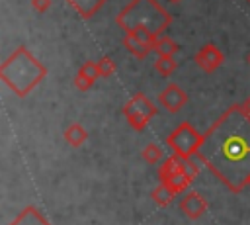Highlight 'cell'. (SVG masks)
Wrapping results in <instances>:
<instances>
[{
	"label": "cell",
	"mask_w": 250,
	"mask_h": 225,
	"mask_svg": "<svg viewBox=\"0 0 250 225\" xmlns=\"http://www.w3.org/2000/svg\"><path fill=\"white\" fill-rule=\"evenodd\" d=\"M195 157L230 192L238 194L246 188L250 176V115L240 104L230 106L207 129Z\"/></svg>",
	"instance_id": "obj_1"
},
{
	"label": "cell",
	"mask_w": 250,
	"mask_h": 225,
	"mask_svg": "<svg viewBox=\"0 0 250 225\" xmlns=\"http://www.w3.org/2000/svg\"><path fill=\"white\" fill-rule=\"evenodd\" d=\"M45 76V65L39 63L23 45H20L0 67V78L18 98H25Z\"/></svg>",
	"instance_id": "obj_2"
},
{
	"label": "cell",
	"mask_w": 250,
	"mask_h": 225,
	"mask_svg": "<svg viewBox=\"0 0 250 225\" xmlns=\"http://www.w3.org/2000/svg\"><path fill=\"white\" fill-rule=\"evenodd\" d=\"M115 23L125 33L137 27H145L158 37L172 23V16L166 12V8L158 0H131L115 16Z\"/></svg>",
	"instance_id": "obj_3"
},
{
	"label": "cell",
	"mask_w": 250,
	"mask_h": 225,
	"mask_svg": "<svg viewBox=\"0 0 250 225\" xmlns=\"http://www.w3.org/2000/svg\"><path fill=\"white\" fill-rule=\"evenodd\" d=\"M201 141H203V135L197 133V129L191 123H188V121L180 123L168 135V139H166V143L170 145V149L176 155H180L182 158H186V160H193L195 153L201 147Z\"/></svg>",
	"instance_id": "obj_4"
},
{
	"label": "cell",
	"mask_w": 250,
	"mask_h": 225,
	"mask_svg": "<svg viewBox=\"0 0 250 225\" xmlns=\"http://www.w3.org/2000/svg\"><path fill=\"white\" fill-rule=\"evenodd\" d=\"M123 115L129 121V125L137 131L145 129L146 123L156 115V108L154 104L145 96V94H135L125 106H123Z\"/></svg>",
	"instance_id": "obj_5"
},
{
	"label": "cell",
	"mask_w": 250,
	"mask_h": 225,
	"mask_svg": "<svg viewBox=\"0 0 250 225\" xmlns=\"http://www.w3.org/2000/svg\"><path fill=\"white\" fill-rule=\"evenodd\" d=\"M158 102L162 108H166V112L176 113L180 112L186 104H188V94L178 86V84H168L160 94H158Z\"/></svg>",
	"instance_id": "obj_6"
},
{
	"label": "cell",
	"mask_w": 250,
	"mask_h": 225,
	"mask_svg": "<svg viewBox=\"0 0 250 225\" xmlns=\"http://www.w3.org/2000/svg\"><path fill=\"white\" fill-rule=\"evenodd\" d=\"M223 61H225V57H223V53L213 45V43H207V45H203L199 51H197V55H195V65L203 70V72H215L221 65H223Z\"/></svg>",
	"instance_id": "obj_7"
},
{
	"label": "cell",
	"mask_w": 250,
	"mask_h": 225,
	"mask_svg": "<svg viewBox=\"0 0 250 225\" xmlns=\"http://www.w3.org/2000/svg\"><path fill=\"white\" fill-rule=\"evenodd\" d=\"M180 211L189 219H199L207 211V200L197 192H188L180 198Z\"/></svg>",
	"instance_id": "obj_8"
},
{
	"label": "cell",
	"mask_w": 250,
	"mask_h": 225,
	"mask_svg": "<svg viewBox=\"0 0 250 225\" xmlns=\"http://www.w3.org/2000/svg\"><path fill=\"white\" fill-rule=\"evenodd\" d=\"M66 4L84 20L92 18L100 12V8L105 4V0H66Z\"/></svg>",
	"instance_id": "obj_9"
},
{
	"label": "cell",
	"mask_w": 250,
	"mask_h": 225,
	"mask_svg": "<svg viewBox=\"0 0 250 225\" xmlns=\"http://www.w3.org/2000/svg\"><path fill=\"white\" fill-rule=\"evenodd\" d=\"M121 43L125 45V49H127L129 53H133V55L139 57V59H145L150 51H154V47H152L150 43H146V41L135 37L133 33H125L123 39H121Z\"/></svg>",
	"instance_id": "obj_10"
},
{
	"label": "cell",
	"mask_w": 250,
	"mask_h": 225,
	"mask_svg": "<svg viewBox=\"0 0 250 225\" xmlns=\"http://www.w3.org/2000/svg\"><path fill=\"white\" fill-rule=\"evenodd\" d=\"M10 225H51V223H49V219H45V215L39 209L25 207L23 211L18 213V217Z\"/></svg>",
	"instance_id": "obj_11"
},
{
	"label": "cell",
	"mask_w": 250,
	"mask_h": 225,
	"mask_svg": "<svg viewBox=\"0 0 250 225\" xmlns=\"http://www.w3.org/2000/svg\"><path fill=\"white\" fill-rule=\"evenodd\" d=\"M64 139H66V143L68 145H72V147H80L86 139H88V131L80 125V123H70L66 129H64Z\"/></svg>",
	"instance_id": "obj_12"
},
{
	"label": "cell",
	"mask_w": 250,
	"mask_h": 225,
	"mask_svg": "<svg viewBox=\"0 0 250 225\" xmlns=\"http://www.w3.org/2000/svg\"><path fill=\"white\" fill-rule=\"evenodd\" d=\"M154 51H156V55L174 57L176 53H180V45L172 37H158L156 43H154Z\"/></svg>",
	"instance_id": "obj_13"
},
{
	"label": "cell",
	"mask_w": 250,
	"mask_h": 225,
	"mask_svg": "<svg viewBox=\"0 0 250 225\" xmlns=\"http://www.w3.org/2000/svg\"><path fill=\"white\" fill-rule=\"evenodd\" d=\"M150 196H152V202H154L158 207H166V205L176 198V194H174L166 184H162V182H160V186H156V188L152 190Z\"/></svg>",
	"instance_id": "obj_14"
},
{
	"label": "cell",
	"mask_w": 250,
	"mask_h": 225,
	"mask_svg": "<svg viewBox=\"0 0 250 225\" xmlns=\"http://www.w3.org/2000/svg\"><path fill=\"white\" fill-rule=\"evenodd\" d=\"M154 68H156L158 74H162V76H170V74L178 68V61H174V57L158 55V59L154 61Z\"/></svg>",
	"instance_id": "obj_15"
},
{
	"label": "cell",
	"mask_w": 250,
	"mask_h": 225,
	"mask_svg": "<svg viewBox=\"0 0 250 225\" xmlns=\"http://www.w3.org/2000/svg\"><path fill=\"white\" fill-rule=\"evenodd\" d=\"M141 157L145 158V162H148V164H156V162H162V158H164V151H162V147H158L156 143H148V145L141 151Z\"/></svg>",
	"instance_id": "obj_16"
},
{
	"label": "cell",
	"mask_w": 250,
	"mask_h": 225,
	"mask_svg": "<svg viewBox=\"0 0 250 225\" xmlns=\"http://www.w3.org/2000/svg\"><path fill=\"white\" fill-rule=\"evenodd\" d=\"M98 68H100V76L102 78H109L115 72V63H113L111 57H102L98 61Z\"/></svg>",
	"instance_id": "obj_17"
},
{
	"label": "cell",
	"mask_w": 250,
	"mask_h": 225,
	"mask_svg": "<svg viewBox=\"0 0 250 225\" xmlns=\"http://www.w3.org/2000/svg\"><path fill=\"white\" fill-rule=\"evenodd\" d=\"M78 72H82L84 76H88V78H92V80H96L98 76H100V68H98V63H94V61H86L80 68H78Z\"/></svg>",
	"instance_id": "obj_18"
},
{
	"label": "cell",
	"mask_w": 250,
	"mask_h": 225,
	"mask_svg": "<svg viewBox=\"0 0 250 225\" xmlns=\"http://www.w3.org/2000/svg\"><path fill=\"white\" fill-rule=\"evenodd\" d=\"M92 84H94V80H92V78L84 76L82 72H76V76H74V86H76L78 90L86 92V90H90V88H92Z\"/></svg>",
	"instance_id": "obj_19"
},
{
	"label": "cell",
	"mask_w": 250,
	"mask_h": 225,
	"mask_svg": "<svg viewBox=\"0 0 250 225\" xmlns=\"http://www.w3.org/2000/svg\"><path fill=\"white\" fill-rule=\"evenodd\" d=\"M31 8L35 12H39V14H43V12H47L51 8V0H31Z\"/></svg>",
	"instance_id": "obj_20"
},
{
	"label": "cell",
	"mask_w": 250,
	"mask_h": 225,
	"mask_svg": "<svg viewBox=\"0 0 250 225\" xmlns=\"http://www.w3.org/2000/svg\"><path fill=\"white\" fill-rule=\"evenodd\" d=\"M240 106H242V110H244V112H246V113L250 115V96H248V98H246V100H244V102H242Z\"/></svg>",
	"instance_id": "obj_21"
},
{
	"label": "cell",
	"mask_w": 250,
	"mask_h": 225,
	"mask_svg": "<svg viewBox=\"0 0 250 225\" xmlns=\"http://www.w3.org/2000/svg\"><path fill=\"white\" fill-rule=\"evenodd\" d=\"M170 4H178V2H182V0H168Z\"/></svg>",
	"instance_id": "obj_22"
},
{
	"label": "cell",
	"mask_w": 250,
	"mask_h": 225,
	"mask_svg": "<svg viewBox=\"0 0 250 225\" xmlns=\"http://www.w3.org/2000/svg\"><path fill=\"white\" fill-rule=\"evenodd\" d=\"M246 186H248V188H250V176H248V180H246Z\"/></svg>",
	"instance_id": "obj_23"
},
{
	"label": "cell",
	"mask_w": 250,
	"mask_h": 225,
	"mask_svg": "<svg viewBox=\"0 0 250 225\" xmlns=\"http://www.w3.org/2000/svg\"><path fill=\"white\" fill-rule=\"evenodd\" d=\"M246 61H248V65H250V55H248V57H246Z\"/></svg>",
	"instance_id": "obj_24"
},
{
	"label": "cell",
	"mask_w": 250,
	"mask_h": 225,
	"mask_svg": "<svg viewBox=\"0 0 250 225\" xmlns=\"http://www.w3.org/2000/svg\"><path fill=\"white\" fill-rule=\"evenodd\" d=\"M246 2H248V4H250V0H246Z\"/></svg>",
	"instance_id": "obj_25"
}]
</instances>
